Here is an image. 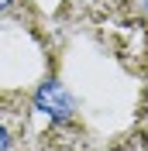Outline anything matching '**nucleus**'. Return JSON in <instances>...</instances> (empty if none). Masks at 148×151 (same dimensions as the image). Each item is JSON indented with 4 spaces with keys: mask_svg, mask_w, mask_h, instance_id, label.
<instances>
[{
    "mask_svg": "<svg viewBox=\"0 0 148 151\" xmlns=\"http://www.w3.org/2000/svg\"><path fill=\"white\" fill-rule=\"evenodd\" d=\"M35 103H38V110H45L48 117H55V120H65V117L73 113V100H69V93H65L59 83H45L38 89Z\"/></svg>",
    "mask_w": 148,
    "mask_h": 151,
    "instance_id": "f257e3e1",
    "label": "nucleus"
},
{
    "mask_svg": "<svg viewBox=\"0 0 148 151\" xmlns=\"http://www.w3.org/2000/svg\"><path fill=\"white\" fill-rule=\"evenodd\" d=\"M10 148V134H7V127L0 124V151H7Z\"/></svg>",
    "mask_w": 148,
    "mask_h": 151,
    "instance_id": "f03ea898",
    "label": "nucleus"
},
{
    "mask_svg": "<svg viewBox=\"0 0 148 151\" xmlns=\"http://www.w3.org/2000/svg\"><path fill=\"white\" fill-rule=\"evenodd\" d=\"M10 7V0H0V10H7Z\"/></svg>",
    "mask_w": 148,
    "mask_h": 151,
    "instance_id": "7ed1b4c3",
    "label": "nucleus"
}]
</instances>
